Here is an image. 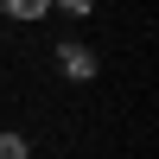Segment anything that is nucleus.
Instances as JSON below:
<instances>
[{
    "label": "nucleus",
    "mask_w": 159,
    "mask_h": 159,
    "mask_svg": "<svg viewBox=\"0 0 159 159\" xmlns=\"http://www.w3.org/2000/svg\"><path fill=\"white\" fill-rule=\"evenodd\" d=\"M0 7H7L13 19H45V13H51V0H0Z\"/></svg>",
    "instance_id": "f257e3e1"
},
{
    "label": "nucleus",
    "mask_w": 159,
    "mask_h": 159,
    "mask_svg": "<svg viewBox=\"0 0 159 159\" xmlns=\"http://www.w3.org/2000/svg\"><path fill=\"white\" fill-rule=\"evenodd\" d=\"M0 159H32V147H25V134H0Z\"/></svg>",
    "instance_id": "f03ea898"
},
{
    "label": "nucleus",
    "mask_w": 159,
    "mask_h": 159,
    "mask_svg": "<svg viewBox=\"0 0 159 159\" xmlns=\"http://www.w3.org/2000/svg\"><path fill=\"white\" fill-rule=\"evenodd\" d=\"M64 70H76V76H89V70H96V57H89V51H70V45H64Z\"/></svg>",
    "instance_id": "7ed1b4c3"
},
{
    "label": "nucleus",
    "mask_w": 159,
    "mask_h": 159,
    "mask_svg": "<svg viewBox=\"0 0 159 159\" xmlns=\"http://www.w3.org/2000/svg\"><path fill=\"white\" fill-rule=\"evenodd\" d=\"M64 7H70V13H89V0H64Z\"/></svg>",
    "instance_id": "20e7f679"
}]
</instances>
